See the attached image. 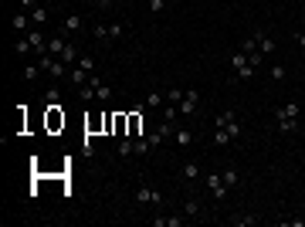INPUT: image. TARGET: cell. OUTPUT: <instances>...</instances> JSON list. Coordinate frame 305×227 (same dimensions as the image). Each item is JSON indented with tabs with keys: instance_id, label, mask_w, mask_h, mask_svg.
<instances>
[{
	"instance_id": "6da1fadb",
	"label": "cell",
	"mask_w": 305,
	"mask_h": 227,
	"mask_svg": "<svg viewBox=\"0 0 305 227\" xmlns=\"http://www.w3.org/2000/svg\"><path fill=\"white\" fill-rule=\"evenodd\" d=\"M163 200H166V197H163L156 187H146V183H143V187L136 190V204H152V207H163Z\"/></svg>"
},
{
	"instance_id": "7a4b0ae2",
	"label": "cell",
	"mask_w": 305,
	"mask_h": 227,
	"mask_svg": "<svg viewBox=\"0 0 305 227\" xmlns=\"http://www.w3.org/2000/svg\"><path fill=\"white\" fill-rule=\"evenodd\" d=\"M197 102H200V92H197V88H187L183 98H180V105H176L180 115H193V112H197Z\"/></svg>"
},
{
	"instance_id": "3957f363",
	"label": "cell",
	"mask_w": 305,
	"mask_h": 227,
	"mask_svg": "<svg viewBox=\"0 0 305 227\" xmlns=\"http://www.w3.org/2000/svg\"><path fill=\"white\" fill-rule=\"evenodd\" d=\"M251 38H254V48H258L261 55H275V41H271V34H268L265 27H258Z\"/></svg>"
},
{
	"instance_id": "277c9868",
	"label": "cell",
	"mask_w": 305,
	"mask_h": 227,
	"mask_svg": "<svg viewBox=\"0 0 305 227\" xmlns=\"http://www.w3.org/2000/svg\"><path fill=\"white\" fill-rule=\"evenodd\" d=\"M207 190H210V197H214V200H224V193H228L224 176H221V173H207Z\"/></svg>"
},
{
	"instance_id": "5b68a950",
	"label": "cell",
	"mask_w": 305,
	"mask_h": 227,
	"mask_svg": "<svg viewBox=\"0 0 305 227\" xmlns=\"http://www.w3.org/2000/svg\"><path fill=\"white\" fill-rule=\"evenodd\" d=\"M81 24H85V17H81V14H68L58 34H65V38H68V34H75V31H81Z\"/></svg>"
},
{
	"instance_id": "8992f818",
	"label": "cell",
	"mask_w": 305,
	"mask_h": 227,
	"mask_svg": "<svg viewBox=\"0 0 305 227\" xmlns=\"http://www.w3.org/2000/svg\"><path fill=\"white\" fill-rule=\"evenodd\" d=\"M299 112H302L299 102H285V105L275 109V119H299Z\"/></svg>"
},
{
	"instance_id": "52a82bcc",
	"label": "cell",
	"mask_w": 305,
	"mask_h": 227,
	"mask_svg": "<svg viewBox=\"0 0 305 227\" xmlns=\"http://www.w3.org/2000/svg\"><path fill=\"white\" fill-rule=\"evenodd\" d=\"M88 85L95 88V98H98V102H109V95H112V88H109V85H105V81H102L98 75H92V78H88Z\"/></svg>"
},
{
	"instance_id": "ba28073f",
	"label": "cell",
	"mask_w": 305,
	"mask_h": 227,
	"mask_svg": "<svg viewBox=\"0 0 305 227\" xmlns=\"http://www.w3.org/2000/svg\"><path fill=\"white\" fill-rule=\"evenodd\" d=\"M88 72L81 68V65H72V72H68V85H75V88H81V85H88Z\"/></svg>"
},
{
	"instance_id": "9c48e42d",
	"label": "cell",
	"mask_w": 305,
	"mask_h": 227,
	"mask_svg": "<svg viewBox=\"0 0 305 227\" xmlns=\"http://www.w3.org/2000/svg\"><path fill=\"white\" fill-rule=\"evenodd\" d=\"M10 27H14V31H31V27H34V24H31V14H27V10H17V14L10 17Z\"/></svg>"
},
{
	"instance_id": "30bf717a",
	"label": "cell",
	"mask_w": 305,
	"mask_h": 227,
	"mask_svg": "<svg viewBox=\"0 0 305 227\" xmlns=\"http://www.w3.org/2000/svg\"><path fill=\"white\" fill-rule=\"evenodd\" d=\"M183 217H190V221H204V207H200V200H187L183 204Z\"/></svg>"
},
{
	"instance_id": "8fae6325",
	"label": "cell",
	"mask_w": 305,
	"mask_h": 227,
	"mask_svg": "<svg viewBox=\"0 0 305 227\" xmlns=\"http://www.w3.org/2000/svg\"><path fill=\"white\" fill-rule=\"evenodd\" d=\"M27 14H31V24H34V27H44V24H48V17H51V10H48V7H41V3H38L34 10H27Z\"/></svg>"
},
{
	"instance_id": "7c38bea8",
	"label": "cell",
	"mask_w": 305,
	"mask_h": 227,
	"mask_svg": "<svg viewBox=\"0 0 305 227\" xmlns=\"http://www.w3.org/2000/svg\"><path fill=\"white\" fill-rule=\"evenodd\" d=\"M58 58H61V61H65L68 68H72V65H78V58H81V55H78V48H75V44L68 41V44L61 48V55H58Z\"/></svg>"
},
{
	"instance_id": "4fadbf2b",
	"label": "cell",
	"mask_w": 305,
	"mask_h": 227,
	"mask_svg": "<svg viewBox=\"0 0 305 227\" xmlns=\"http://www.w3.org/2000/svg\"><path fill=\"white\" fill-rule=\"evenodd\" d=\"M221 176H224V187H228V190H234V187L241 183V170H237V166H224Z\"/></svg>"
},
{
	"instance_id": "5bb4252c",
	"label": "cell",
	"mask_w": 305,
	"mask_h": 227,
	"mask_svg": "<svg viewBox=\"0 0 305 227\" xmlns=\"http://www.w3.org/2000/svg\"><path fill=\"white\" fill-rule=\"evenodd\" d=\"M180 176H183L187 183H197V176H200V166H197V163H183V166H180Z\"/></svg>"
},
{
	"instance_id": "9a60e30c",
	"label": "cell",
	"mask_w": 305,
	"mask_h": 227,
	"mask_svg": "<svg viewBox=\"0 0 305 227\" xmlns=\"http://www.w3.org/2000/svg\"><path fill=\"white\" fill-rule=\"evenodd\" d=\"M173 143H176L180 150H187V146L193 143V132H190V129H176V132H173Z\"/></svg>"
},
{
	"instance_id": "2e32d148",
	"label": "cell",
	"mask_w": 305,
	"mask_h": 227,
	"mask_svg": "<svg viewBox=\"0 0 305 227\" xmlns=\"http://www.w3.org/2000/svg\"><path fill=\"white\" fill-rule=\"evenodd\" d=\"M68 41H65V34H55V38H48V55H61V48H65Z\"/></svg>"
},
{
	"instance_id": "e0dca14e",
	"label": "cell",
	"mask_w": 305,
	"mask_h": 227,
	"mask_svg": "<svg viewBox=\"0 0 305 227\" xmlns=\"http://www.w3.org/2000/svg\"><path fill=\"white\" fill-rule=\"evenodd\" d=\"M275 122H278V132H285V136L299 132V119H275Z\"/></svg>"
},
{
	"instance_id": "ac0fdd59",
	"label": "cell",
	"mask_w": 305,
	"mask_h": 227,
	"mask_svg": "<svg viewBox=\"0 0 305 227\" xmlns=\"http://www.w3.org/2000/svg\"><path fill=\"white\" fill-rule=\"evenodd\" d=\"M44 98H48V105H58V98H61V88H58V81H51V85L44 88Z\"/></svg>"
},
{
	"instance_id": "d6986e66",
	"label": "cell",
	"mask_w": 305,
	"mask_h": 227,
	"mask_svg": "<svg viewBox=\"0 0 305 227\" xmlns=\"http://www.w3.org/2000/svg\"><path fill=\"white\" fill-rule=\"evenodd\" d=\"M234 119H237V112H234V109H224V112H221V115L214 119V126H217V129H224L228 122H234Z\"/></svg>"
},
{
	"instance_id": "ffe728a7",
	"label": "cell",
	"mask_w": 305,
	"mask_h": 227,
	"mask_svg": "<svg viewBox=\"0 0 305 227\" xmlns=\"http://www.w3.org/2000/svg\"><path fill=\"white\" fill-rule=\"evenodd\" d=\"M163 102H166V95L156 88V92H150V98H146V109H163Z\"/></svg>"
},
{
	"instance_id": "44dd1931",
	"label": "cell",
	"mask_w": 305,
	"mask_h": 227,
	"mask_svg": "<svg viewBox=\"0 0 305 227\" xmlns=\"http://www.w3.org/2000/svg\"><path fill=\"white\" fill-rule=\"evenodd\" d=\"M187 221V217H152V224L156 227H180Z\"/></svg>"
},
{
	"instance_id": "7402d4cb",
	"label": "cell",
	"mask_w": 305,
	"mask_h": 227,
	"mask_svg": "<svg viewBox=\"0 0 305 227\" xmlns=\"http://www.w3.org/2000/svg\"><path fill=\"white\" fill-rule=\"evenodd\" d=\"M41 75H44L41 65H24V81H38Z\"/></svg>"
},
{
	"instance_id": "603a6c76",
	"label": "cell",
	"mask_w": 305,
	"mask_h": 227,
	"mask_svg": "<svg viewBox=\"0 0 305 227\" xmlns=\"http://www.w3.org/2000/svg\"><path fill=\"white\" fill-rule=\"evenodd\" d=\"M152 150H156V146L150 143V136H146V139H136V156H150Z\"/></svg>"
},
{
	"instance_id": "cb8c5ba5",
	"label": "cell",
	"mask_w": 305,
	"mask_h": 227,
	"mask_svg": "<svg viewBox=\"0 0 305 227\" xmlns=\"http://www.w3.org/2000/svg\"><path fill=\"white\" fill-rule=\"evenodd\" d=\"M210 143H214V146H228V143H234V139L228 136V129H217V132L210 136Z\"/></svg>"
},
{
	"instance_id": "d4e9b609",
	"label": "cell",
	"mask_w": 305,
	"mask_h": 227,
	"mask_svg": "<svg viewBox=\"0 0 305 227\" xmlns=\"http://www.w3.org/2000/svg\"><path fill=\"white\" fill-rule=\"evenodd\" d=\"M268 75H271V81H285V75H288V72H285V65L278 61V65H271V68H268Z\"/></svg>"
},
{
	"instance_id": "484cf974",
	"label": "cell",
	"mask_w": 305,
	"mask_h": 227,
	"mask_svg": "<svg viewBox=\"0 0 305 227\" xmlns=\"http://www.w3.org/2000/svg\"><path fill=\"white\" fill-rule=\"evenodd\" d=\"M92 38L95 41H109V24H95L92 27Z\"/></svg>"
},
{
	"instance_id": "4316f807",
	"label": "cell",
	"mask_w": 305,
	"mask_h": 227,
	"mask_svg": "<svg viewBox=\"0 0 305 227\" xmlns=\"http://www.w3.org/2000/svg\"><path fill=\"white\" fill-rule=\"evenodd\" d=\"M31 51H34V48H31V41H27V34H24V38L14 44V55H31Z\"/></svg>"
},
{
	"instance_id": "83f0119b",
	"label": "cell",
	"mask_w": 305,
	"mask_h": 227,
	"mask_svg": "<svg viewBox=\"0 0 305 227\" xmlns=\"http://www.w3.org/2000/svg\"><path fill=\"white\" fill-rule=\"evenodd\" d=\"M163 119H166V122H176V119H180V109H176L173 102H166V109H163Z\"/></svg>"
},
{
	"instance_id": "f1b7e54d",
	"label": "cell",
	"mask_w": 305,
	"mask_h": 227,
	"mask_svg": "<svg viewBox=\"0 0 305 227\" xmlns=\"http://www.w3.org/2000/svg\"><path fill=\"white\" fill-rule=\"evenodd\" d=\"M234 224L237 227H254L258 224V217H254V214H241V217H234Z\"/></svg>"
},
{
	"instance_id": "f546056e",
	"label": "cell",
	"mask_w": 305,
	"mask_h": 227,
	"mask_svg": "<svg viewBox=\"0 0 305 227\" xmlns=\"http://www.w3.org/2000/svg\"><path fill=\"white\" fill-rule=\"evenodd\" d=\"M126 34V24H109V41H119Z\"/></svg>"
},
{
	"instance_id": "4dcf8cb0",
	"label": "cell",
	"mask_w": 305,
	"mask_h": 227,
	"mask_svg": "<svg viewBox=\"0 0 305 227\" xmlns=\"http://www.w3.org/2000/svg\"><path fill=\"white\" fill-rule=\"evenodd\" d=\"M78 65H81L88 75H95V58H92V55H81V58H78Z\"/></svg>"
},
{
	"instance_id": "1f68e13d",
	"label": "cell",
	"mask_w": 305,
	"mask_h": 227,
	"mask_svg": "<svg viewBox=\"0 0 305 227\" xmlns=\"http://www.w3.org/2000/svg\"><path fill=\"white\" fill-rule=\"evenodd\" d=\"M183 92H187V88H170V92H166V102H173V105H180V98H183Z\"/></svg>"
},
{
	"instance_id": "d6a6232c",
	"label": "cell",
	"mask_w": 305,
	"mask_h": 227,
	"mask_svg": "<svg viewBox=\"0 0 305 227\" xmlns=\"http://www.w3.org/2000/svg\"><path fill=\"white\" fill-rule=\"evenodd\" d=\"M224 129H228V136H230V139H237V136H241V132H244V129H241V122H237V119H234V122H228V126H224Z\"/></svg>"
},
{
	"instance_id": "836d02e7",
	"label": "cell",
	"mask_w": 305,
	"mask_h": 227,
	"mask_svg": "<svg viewBox=\"0 0 305 227\" xmlns=\"http://www.w3.org/2000/svg\"><path fill=\"white\" fill-rule=\"evenodd\" d=\"M248 61H251L254 68H261V61H265V55H261V51H251V55H248Z\"/></svg>"
},
{
	"instance_id": "e575fe53",
	"label": "cell",
	"mask_w": 305,
	"mask_h": 227,
	"mask_svg": "<svg viewBox=\"0 0 305 227\" xmlns=\"http://www.w3.org/2000/svg\"><path fill=\"white\" fill-rule=\"evenodd\" d=\"M146 3H150V10H152V14H159V10L166 7V0H146Z\"/></svg>"
},
{
	"instance_id": "d590c367",
	"label": "cell",
	"mask_w": 305,
	"mask_h": 227,
	"mask_svg": "<svg viewBox=\"0 0 305 227\" xmlns=\"http://www.w3.org/2000/svg\"><path fill=\"white\" fill-rule=\"evenodd\" d=\"M295 44H299V48L305 51V31H295Z\"/></svg>"
},
{
	"instance_id": "8d00e7d4",
	"label": "cell",
	"mask_w": 305,
	"mask_h": 227,
	"mask_svg": "<svg viewBox=\"0 0 305 227\" xmlns=\"http://www.w3.org/2000/svg\"><path fill=\"white\" fill-rule=\"evenodd\" d=\"M17 3H20V10H34V7H38L34 0H17Z\"/></svg>"
},
{
	"instance_id": "74e56055",
	"label": "cell",
	"mask_w": 305,
	"mask_h": 227,
	"mask_svg": "<svg viewBox=\"0 0 305 227\" xmlns=\"http://www.w3.org/2000/svg\"><path fill=\"white\" fill-rule=\"evenodd\" d=\"M115 3H133V0H115Z\"/></svg>"
},
{
	"instance_id": "f35d334b",
	"label": "cell",
	"mask_w": 305,
	"mask_h": 227,
	"mask_svg": "<svg viewBox=\"0 0 305 227\" xmlns=\"http://www.w3.org/2000/svg\"><path fill=\"white\" fill-rule=\"evenodd\" d=\"M166 3H173V0H166Z\"/></svg>"
},
{
	"instance_id": "ab89813d",
	"label": "cell",
	"mask_w": 305,
	"mask_h": 227,
	"mask_svg": "<svg viewBox=\"0 0 305 227\" xmlns=\"http://www.w3.org/2000/svg\"><path fill=\"white\" fill-rule=\"evenodd\" d=\"M302 156H305V152H302Z\"/></svg>"
}]
</instances>
